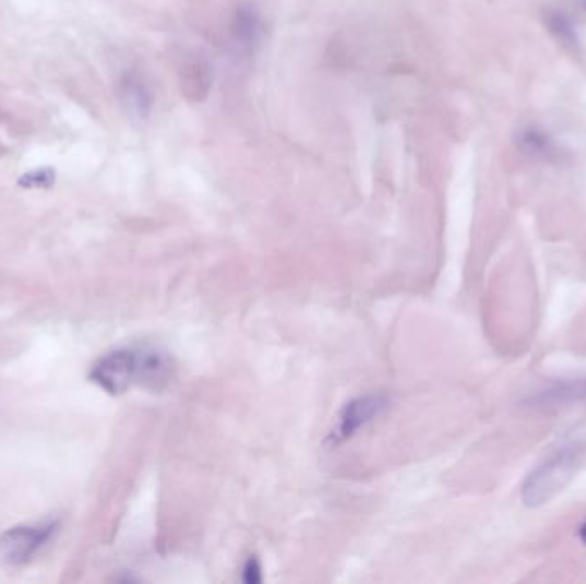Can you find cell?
<instances>
[{"mask_svg":"<svg viewBox=\"0 0 586 584\" xmlns=\"http://www.w3.org/2000/svg\"><path fill=\"white\" fill-rule=\"evenodd\" d=\"M174 369L172 358L158 348H120L95 363L92 379L110 394L125 393L132 386L160 390L174 378Z\"/></svg>","mask_w":586,"mask_h":584,"instance_id":"cell-1","label":"cell"},{"mask_svg":"<svg viewBox=\"0 0 586 584\" xmlns=\"http://www.w3.org/2000/svg\"><path fill=\"white\" fill-rule=\"evenodd\" d=\"M586 460L585 442H570L547 456L531 469L522 486V501L527 508H540L563 492Z\"/></svg>","mask_w":586,"mask_h":584,"instance_id":"cell-2","label":"cell"},{"mask_svg":"<svg viewBox=\"0 0 586 584\" xmlns=\"http://www.w3.org/2000/svg\"><path fill=\"white\" fill-rule=\"evenodd\" d=\"M387 408V397L381 394H366V396L351 400L345 408L339 412L335 427L327 441L333 445L342 444L354 438L360 429L369 426L371 421L384 414Z\"/></svg>","mask_w":586,"mask_h":584,"instance_id":"cell-3","label":"cell"},{"mask_svg":"<svg viewBox=\"0 0 586 584\" xmlns=\"http://www.w3.org/2000/svg\"><path fill=\"white\" fill-rule=\"evenodd\" d=\"M53 532H56L53 523L9 529L0 540V553L8 564H26L52 538Z\"/></svg>","mask_w":586,"mask_h":584,"instance_id":"cell-4","label":"cell"},{"mask_svg":"<svg viewBox=\"0 0 586 584\" xmlns=\"http://www.w3.org/2000/svg\"><path fill=\"white\" fill-rule=\"evenodd\" d=\"M117 95L125 114L136 122H144L152 116L155 95L146 78L137 69H128L117 84Z\"/></svg>","mask_w":586,"mask_h":584,"instance_id":"cell-5","label":"cell"},{"mask_svg":"<svg viewBox=\"0 0 586 584\" xmlns=\"http://www.w3.org/2000/svg\"><path fill=\"white\" fill-rule=\"evenodd\" d=\"M230 33L240 52L254 56L263 45L264 35H266V24H264L261 9L252 2H242L237 5L231 16Z\"/></svg>","mask_w":586,"mask_h":584,"instance_id":"cell-6","label":"cell"},{"mask_svg":"<svg viewBox=\"0 0 586 584\" xmlns=\"http://www.w3.org/2000/svg\"><path fill=\"white\" fill-rule=\"evenodd\" d=\"M582 403H586V378L555 382L552 386L525 400V405L528 408L543 409V412L570 408V406L582 405Z\"/></svg>","mask_w":586,"mask_h":584,"instance_id":"cell-7","label":"cell"},{"mask_svg":"<svg viewBox=\"0 0 586 584\" xmlns=\"http://www.w3.org/2000/svg\"><path fill=\"white\" fill-rule=\"evenodd\" d=\"M518 143L523 152L537 159L554 162V159H559V156H561L551 135L547 134L543 129L535 128V126L525 128L519 132Z\"/></svg>","mask_w":586,"mask_h":584,"instance_id":"cell-8","label":"cell"},{"mask_svg":"<svg viewBox=\"0 0 586 584\" xmlns=\"http://www.w3.org/2000/svg\"><path fill=\"white\" fill-rule=\"evenodd\" d=\"M188 78L182 84L184 92L191 96L192 99H200L206 96L207 90H210V68L204 62H192L188 69H186Z\"/></svg>","mask_w":586,"mask_h":584,"instance_id":"cell-9","label":"cell"},{"mask_svg":"<svg viewBox=\"0 0 586 584\" xmlns=\"http://www.w3.org/2000/svg\"><path fill=\"white\" fill-rule=\"evenodd\" d=\"M547 26H549L552 35H554L559 41H563L564 45H570V47H575V26H573L570 17H567L564 12H549V14H547Z\"/></svg>","mask_w":586,"mask_h":584,"instance_id":"cell-10","label":"cell"},{"mask_svg":"<svg viewBox=\"0 0 586 584\" xmlns=\"http://www.w3.org/2000/svg\"><path fill=\"white\" fill-rule=\"evenodd\" d=\"M56 180V171L52 168H41V170H33L23 179L20 180L24 188H50Z\"/></svg>","mask_w":586,"mask_h":584,"instance_id":"cell-11","label":"cell"},{"mask_svg":"<svg viewBox=\"0 0 586 584\" xmlns=\"http://www.w3.org/2000/svg\"><path fill=\"white\" fill-rule=\"evenodd\" d=\"M243 581L246 583H260L263 580V573H261V564L255 559H249L243 565Z\"/></svg>","mask_w":586,"mask_h":584,"instance_id":"cell-12","label":"cell"},{"mask_svg":"<svg viewBox=\"0 0 586 584\" xmlns=\"http://www.w3.org/2000/svg\"><path fill=\"white\" fill-rule=\"evenodd\" d=\"M578 538H579V541H582L583 545H586V521H585V523H583L582 526H579Z\"/></svg>","mask_w":586,"mask_h":584,"instance_id":"cell-13","label":"cell"},{"mask_svg":"<svg viewBox=\"0 0 586 584\" xmlns=\"http://www.w3.org/2000/svg\"><path fill=\"white\" fill-rule=\"evenodd\" d=\"M582 5L586 9V0H582Z\"/></svg>","mask_w":586,"mask_h":584,"instance_id":"cell-14","label":"cell"}]
</instances>
